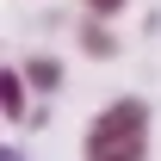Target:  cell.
<instances>
[{
    "label": "cell",
    "mask_w": 161,
    "mask_h": 161,
    "mask_svg": "<svg viewBox=\"0 0 161 161\" xmlns=\"http://www.w3.org/2000/svg\"><path fill=\"white\" fill-rule=\"evenodd\" d=\"M75 43H80V56H87V62H118V56H124V43H118V31H112V19H93V13H80Z\"/></svg>",
    "instance_id": "2"
},
{
    "label": "cell",
    "mask_w": 161,
    "mask_h": 161,
    "mask_svg": "<svg viewBox=\"0 0 161 161\" xmlns=\"http://www.w3.org/2000/svg\"><path fill=\"white\" fill-rule=\"evenodd\" d=\"M25 80H31L37 99H56L62 80H68V68H62V56H50V50H31V56H25Z\"/></svg>",
    "instance_id": "4"
},
{
    "label": "cell",
    "mask_w": 161,
    "mask_h": 161,
    "mask_svg": "<svg viewBox=\"0 0 161 161\" xmlns=\"http://www.w3.org/2000/svg\"><path fill=\"white\" fill-rule=\"evenodd\" d=\"M0 112H6V124H25V118H31V80H25V62H6V68H0Z\"/></svg>",
    "instance_id": "3"
},
{
    "label": "cell",
    "mask_w": 161,
    "mask_h": 161,
    "mask_svg": "<svg viewBox=\"0 0 161 161\" xmlns=\"http://www.w3.org/2000/svg\"><path fill=\"white\" fill-rule=\"evenodd\" d=\"M80 13H93V19H124L130 0H80Z\"/></svg>",
    "instance_id": "5"
},
{
    "label": "cell",
    "mask_w": 161,
    "mask_h": 161,
    "mask_svg": "<svg viewBox=\"0 0 161 161\" xmlns=\"http://www.w3.org/2000/svg\"><path fill=\"white\" fill-rule=\"evenodd\" d=\"M0 161H25V155H19V149H0Z\"/></svg>",
    "instance_id": "6"
},
{
    "label": "cell",
    "mask_w": 161,
    "mask_h": 161,
    "mask_svg": "<svg viewBox=\"0 0 161 161\" xmlns=\"http://www.w3.org/2000/svg\"><path fill=\"white\" fill-rule=\"evenodd\" d=\"M149 136H155V112L136 93L105 99L87 130H80V161H149Z\"/></svg>",
    "instance_id": "1"
}]
</instances>
